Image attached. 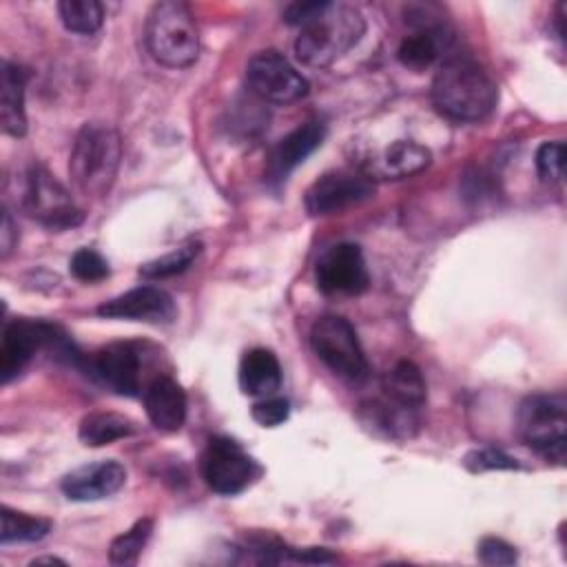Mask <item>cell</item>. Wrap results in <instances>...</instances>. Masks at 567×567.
Masks as SVG:
<instances>
[{
	"instance_id": "30bf717a",
	"label": "cell",
	"mask_w": 567,
	"mask_h": 567,
	"mask_svg": "<svg viewBox=\"0 0 567 567\" xmlns=\"http://www.w3.org/2000/svg\"><path fill=\"white\" fill-rule=\"evenodd\" d=\"M374 195V179L361 168L328 171L306 190V210L315 217L343 213Z\"/></svg>"
},
{
	"instance_id": "4316f807",
	"label": "cell",
	"mask_w": 567,
	"mask_h": 567,
	"mask_svg": "<svg viewBox=\"0 0 567 567\" xmlns=\"http://www.w3.org/2000/svg\"><path fill=\"white\" fill-rule=\"evenodd\" d=\"M153 532V520L151 518H140L135 520L126 532L115 536L109 545V560L113 565H135L142 549L146 547L148 538Z\"/></svg>"
},
{
	"instance_id": "ac0fdd59",
	"label": "cell",
	"mask_w": 567,
	"mask_h": 567,
	"mask_svg": "<svg viewBox=\"0 0 567 567\" xmlns=\"http://www.w3.org/2000/svg\"><path fill=\"white\" fill-rule=\"evenodd\" d=\"M148 421L162 432H177L186 421V394L171 377H155L144 390Z\"/></svg>"
},
{
	"instance_id": "277c9868",
	"label": "cell",
	"mask_w": 567,
	"mask_h": 567,
	"mask_svg": "<svg viewBox=\"0 0 567 567\" xmlns=\"http://www.w3.org/2000/svg\"><path fill=\"white\" fill-rule=\"evenodd\" d=\"M148 53L168 69H186L199 55V31L188 4L162 0L146 18Z\"/></svg>"
},
{
	"instance_id": "5b68a950",
	"label": "cell",
	"mask_w": 567,
	"mask_h": 567,
	"mask_svg": "<svg viewBox=\"0 0 567 567\" xmlns=\"http://www.w3.org/2000/svg\"><path fill=\"white\" fill-rule=\"evenodd\" d=\"M42 348H51L55 354H62L69 363H78L80 354L66 334L40 319H11L4 323L2 341H0V379L9 383L16 379L33 359V354Z\"/></svg>"
},
{
	"instance_id": "8fae6325",
	"label": "cell",
	"mask_w": 567,
	"mask_h": 567,
	"mask_svg": "<svg viewBox=\"0 0 567 567\" xmlns=\"http://www.w3.org/2000/svg\"><path fill=\"white\" fill-rule=\"evenodd\" d=\"M199 465L206 485L221 496L244 492L257 474L255 461L228 436L208 439Z\"/></svg>"
},
{
	"instance_id": "d6a6232c",
	"label": "cell",
	"mask_w": 567,
	"mask_h": 567,
	"mask_svg": "<svg viewBox=\"0 0 567 567\" xmlns=\"http://www.w3.org/2000/svg\"><path fill=\"white\" fill-rule=\"evenodd\" d=\"M478 560L483 565H492V567L514 565L518 560V554H516V547L509 545L507 540L496 538V536H487L478 543Z\"/></svg>"
},
{
	"instance_id": "e575fe53",
	"label": "cell",
	"mask_w": 567,
	"mask_h": 567,
	"mask_svg": "<svg viewBox=\"0 0 567 567\" xmlns=\"http://www.w3.org/2000/svg\"><path fill=\"white\" fill-rule=\"evenodd\" d=\"M18 244V230H16V224L9 215V210L2 213V224H0V257L7 259L11 255V250L16 248Z\"/></svg>"
},
{
	"instance_id": "e0dca14e",
	"label": "cell",
	"mask_w": 567,
	"mask_h": 567,
	"mask_svg": "<svg viewBox=\"0 0 567 567\" xmlns=\"http://www.w3.org/2000/svg\"><path fill=\"white\" fill-rule=\"evenodd\" d=\"M432 162L427 146L412 140H396L385 146L377 157L361 166L372 179H403L421 173Z\"/></svg>"
},
{
	"instance_id": "1f68e13d",
	"label": "cell",
	"mask_w": 567,
	"mask_h": 567,
	"mask_svg": "<svg viewBox=\"0 0 567 567\" xmlns=\"http://www.w3.org/2000/svg\"><path fill=\"white\" fill-rule=\"evenodd\" d=\"M465 465L470 472H485V470H518L520 465L516 463V458L507 456L501 450H474L465 456Z\"/></svg>"
},
{
	"instance_id": "603a6c76",
	"label": "cell",
	"mask_w": 567,
	"mask_h": 567,
	"mask_svg": "<svg viewBox=\"0 0 567 567\" xmlns=\"http://www.w3.org/2000/svg\"><path fill=\"white\" fill-rule=\"evenodd\" d=\"M383 390L385 396L394 403H401L405 408L419 410L425 403L427 390H425V379L419 370L416 363L401 359L394 363V368L385 374L383 379Z\"/></svg>"
},
{
	"instance_id": "6da1fadb",
	"label": "cell",
	"mask_w": 567,
	"mask_h": 567,
	"mask_svg": "<svg viewBox=\"0 0 567 567\" xmlns=\"http://www.w3.org/2000/svg\"><path fill=\"white\" fill-rule=\"evenodd\" d=\"M430 95L436 111L445 117L456 122H478L494 111L498 86L478 60L470 55H450L441 62Z\"/></svg>"
},
{
	"instance_id": "d4e9b609",
	"label": "cell",
	"mask_w": 567,
	"mask_h": 567,
	"mask_svg": "<svg viewBox=\"0 0 567 567\" xmlns=\"http://www.w3.org/2000/svg\"><path fill=\"white\" fill-rule=\"evenodd\" d=\"M0 518H2V529H0V543L2 545L33 543V540L44 538L51 532V520L11 509L7 505H2Z\"/></svg>"
},
{
	"instance_id": "9a60e30c",
	"label": "cell",
	"mask_w": 567,
	"mask_h": 567,
	"mask_svg": "<svg viewBox=\"0 0 567 567\" xmlns=\"http://www.w3.org/2000/svg\"><path fill=\"white\" fill-rule=\"evenodd\" d=\"M126 483V470L117 461H97L69 472L60 487L71 501L91 503L120 492Z\"/></svg>"
},
{
	"instance_id": "8d00e7d4",
	"label": "cell",
	"mask_w": 567,
	"mask_h": 567,
	"mask_svg": "<svg viewBox=\"0 0 567 567\" xmlns=\"http://www.w3.org/2000/svg\"><path fill=\"white\" fill-rule=\"evenodd\" d=\"M42 563H62V565H64V560H60V558H55V556H40V558H33V560H31V565H42Z\"/></svg>"
},
{
	"instance_id": "484cf974",
	"label": "cell",
	"mask_w": 567,
	"mask_h": 567,
	"mask_svg": "<svg viewBox=\"0 0 567 567\" xmlns=\"http://www.w3.org/2000/svg\"><path fill=\"white\" fill-rule=\"evenodd\" d=\"M58 13L66 31L93 35L104 22V7L97 0H60Z\"/></svg>"
},
{
	"instance_id": "ffe728a7",
	"label": "cell",
	"mask_w": 567,
	"mask_h": 567,
	"mask_svg": "<svg viewBox=\"0 0 567 567\" xmlns=\"http://www.w3.org/2000/svg\"><path fill=\"white\" fill-rule=\"evenodd\" d=\"M27 82H29V71L24 66L2 60V66H0V126L11 137H22L27 133V113H24Z\"/></svg>"
},
{
	"instance_id": "cb8c5ba5",
	"label": "cell",
	"mask_w": 567,
	"mask_h": 567,
	"mask_svg": "<svg viewBox=\"0 0 567 567\" xmlns=\"http://www.w3.org/2000/svg\"><path fill=\"white\" fill-rule=\"evenodd\" d=\"M137 432L135 421L117 412H91L80 421L78 436L89 447L109 445L113 441L133 436Z\"/></svg>"
},
{
	"instance_id": "83f0119b",
	"label": "cell",
	"mask_w": 567,
	"mask_h": 567,
	"mask_svg": "<svg viewBox=\"0 0 567 567\" xmlns=\"http://www.w3.org/2000/svg\"><path fill=\"white\" fill-rule=\"evenodd\" d=\"M199 250H202L199 241L182 244V246L173 248L171 252L142 264L140 266V275L146 277V279H166V277L179 275V272H184L195 261Z\"/></svg>"
},
{
	"instance_id": "836d02e7",
	"label": "cell",
	"mask_w": 567,
	"mask_h": 567,
	"mask_svg": "<svg viewBox=\"0 0 567 567\" xmlns=\"http://www.w3.org/2000/svg\"><path fill=\"white\" fill-rule=\"evenodd\" d=\"M326 0H308V2H290L284 9V20L288 24H306L315 13H319L323 9Z\"/></svg>"
},
{
	"instance_id": "f546056e",
	"label": "cell",
	"mask_w": 567,
	"mask_h": 567,
	"mask_svg": "<svg viewBox=\"0 0 567 567\" xmlns=\"http://www.w3.org/2000/svg\"><path fill=\"white\" fill-rule=\"evenodd\" d=\"M69 270L75 279L93 284L109 277V261L93 248H80L69 261Z\"/></svg>"
},
{
	"instance_id": "9c48e42d",
	"label": "cell",
	"mask_w": 567,
	"mask_h": 567,
	"mask_svg": "<svg viewBox=\"0 0 567 567\" xmlns=\"http://www.w3.org/2000/svg\"><path fill=\"white\" fill-rule=\"evenodd\" d=\"M246 84L252 95L270 104H290L308 93V80L275 49L259 51L248 60Z\"/></svg>"
},
{
	"instance_id": "3957f363",
	"label": "cell",
	"mask_w": 567,
	"mask_h": 567,
	"mask_svg": "<svg viewBox=\"0 0 567 567\" xmlns=\"http://www.w3.org/2000/svg\"><path fill=\"white\" fill-rule=\"evenodd\" d=\"M122 162V137L104 122H86L78 131L69 157V175L86 197H104Z\"/></svg>"
},
{
	"instance_id": "5bb4252c",
	"label": "cell",
	"mask_w": 567,
	"mask_h": 567,
	"mask_svg": "<svg viewBox=\"0 0 567 567\" xmlns=\"http://www.w3.org/2000/svg\"><path fill=\"white\" fill-rule=\"evenodd\" d=\"M175 303L168 292L155 286H137L97 306V315L104 319H126V321H148L166 323L175 317Z\"/></svg>"
},
{
	"instance_id": "ba28073f",
	"label": "cell",
	"mask_w": 567,
	"mask_h": 567,
	"mask_svg": "<svg viewBox=\"0 0 567 567\" xmlns=\"http://www.w3.org/2000/svg\"><path fill=\"white\" fill-rule=\"evenodd\" d=\"M22 206L29 217L49 230H66L84 219V213L75 206L71 193L44 166L38 164L27 171Z\"/></svg>"
},
{
	"instance_id": "4fadbf2b",
	"label": "cell",
	"mask_w": 567,
	"mask_h": 567,
	"mask_svg": "<svg viewBox=\"0 0 567 567\" xmlns=\"http://www.w3.org/2000/svg\"><path fill=\"white\" fill-rule=\"evenodd\" d=\"M142 352L137 343L117 341L100 348L91 359L93 377L122 396H137L142 388Z\"/></svg>"
},
{
	"instance_id": "44dd1931",
	"label": "cell",
	"mask_w": 567,
	"mask_h": 567,
	"mask_svg": "<svg viewBox=\"0 0 567 567\" xmlns=\"http://www.w3.org/2000/svg\"><path fill=\"white\" fill-rule=\"evenodd\" d=\"M239 388L248 396H272L281 385V365L272 350L252 348L239 361Z\"/></svg>"
},
{
	"instance_id": "52a82bcc",
	"label": "cell",
	"mask_w": 567,
	"mask_h": 567,
	"mask_svg": "<svg viewBox=\"0 0 567 567\" xmlns=\"http://www.w3.org/2000/svg\"><path fill=\"white\" fill-rule=\"evenodd\" d=\"M310 346L317 359L337 377L361 383L368 379L370 365L359 343L357 330L346 317L326 315L310 330Z\"/></svg>"
},
{
	"instance_id": "7a4b0ae2",
	"label": "cell",
	"mask_w": 567,
	"mask_h": 567,
	"mask_svg": "<svg viewBox=\"0 0 567 567\" xmlns=\"http://www.w3.org/2000/svg\"><path fill=\"white\" fill-rule=\"evenodd\" d=\"M363 31V16L354 7L326 0L323 9L301 24L295 53L303 64L323 69L346 55L361 40Z\"/></svg>"
},
{
	"instance_id": "7402d4cb",
	"label": "cell",
	"mask_w": 567,
	"mask_h": 567,
	"mask_svg": "<svg viewBox=\"0 0 567 567\" xmlns=\"http://www.w3.org/2000/svg\"><path fill=\"white\" fill-rule=\"evenodd\" d=\"M419 410L405 408L401 403L390 401L388 396L381 401H370L361 405L363 425L381 432L388 439H410L419 430Z\"/></svg>"
},
{
	"instance_id": "2e32d148",
	"label": "cell",
	"mask_w": 567,
	"mask_h": 567,
	"mask_svg": "<svg viewBox=\"0 0 567 567\" xmlns=\"http://www.w3.org/2000/svg\"><path fill=\"white\" fill-rule=\"evenodd\" d=\"M326 137V126L321 122H306L281 137L268 155L266 177L272 184L284 182L308 155H312Z\"/></svg>"
},
{
	"instance_id": "d590c367",
	"label": "cell",
	"mask_w": 567,
	"mask_h": 567,
	"mask_svg": "<svg viewBox=\"0 0 567 567\" xmlns=\"http://www.w3.org/2000/svg\"><path fill=\"white\" fill-rule=\"evenodd\" d=\"M290 556L295 560H301V563H310V565H317V563H332L334 556L321 547H310V549H301V551H292L290 549Z\"/></svg>"
},
{
	"instance_id": "4dcf8cb0",
	"label": "cell",
	"mask_w": 567,
	"mask_h": 567,
	"mask_svg": "<svg viewBox=\"0 0 567 567\" xmlns=\"http://www.w3.org/2000/svg\"><path fill=\"white\" fill-rule=\"evenodd\" d=\"M250 414L261 427H277L288 419L290 403L281 396H264L252 405Z\"/></svg>"
},
{
	"instance_id": "8992f818",
	"label": "cell",
	"mask_w": 567,
	"mask_h": 567,
	"mask_svg": "<svg viewBox=\"0 0 567 567\" xmlns=\"http://www.w3.org/2000/svg\"><path fill=\"white\" fill-rule=\"evenodd\" d=\"M516 427L527 447L547 461L563 463L567 450L565 394H529L516 412Z\"/></svg>"
},
{
	"instance_id": "f1b7e54d",
	"label": "cell",
	"mask_w": 567,
	"mask_h": 567,
	"mask_svg": "<svg viewBox=\"0 0 567 567\" xmlns=\"http://www.w3.org/2000/svg\"><path fill=\"white\" fill-rule=\"evenodd\" d=\"M567 148L560 140L543 142L536 151V171L545 184H558L565 177Z\"/></svg>"
},
{
	"instance_id": "d6986e66",
	"label": "cell",
	"mask_w": 567,
	"mask_h": 567,
	"mask_svg": "<svg viewBox=\"0 0 567 567\" xmlns=\"http://www.w3.org/2000/svg\"><path fill=\"white\" fill-rule=\"evenodd\" d=\"M450 44H452V31L443 22L416 27L414 33L401 40L396 49V58L403 66L412 71H425L445 55Z\"/></svg>"
},
{
	"instance_id": "7c38bea8",
	"label": "cell",
	"mask_w": 567,
	"mask_h": 567,
	"mask_svg": "<svg viewBox=\"0 0 567 567\" xmlns=\"http://www.w3.org/2000/svg\"><path fill=\"white\" fill-rule=\"evenodd\" d=\"M315 279L323 295L354 297L365 292L370 284V275H368L361 248L350 241L330 246L317 259Z\"/></svg>"
}]
</instances>
